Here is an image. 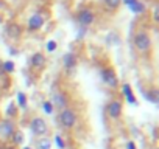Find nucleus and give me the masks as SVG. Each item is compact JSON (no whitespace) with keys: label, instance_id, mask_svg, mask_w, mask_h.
Returning a JSON list of instances; mask_svg holds the SVG:
<instances>
[{"label":"nucleus","instance_id":"nucleus-9","mask_svg":"<svg viewBox=\"0 0 159 149\" xmlns=\"http://www.w3.org/2000/svg\"><path fill=\"white\" fill-rule=\"evenodd\" d=\"M44 25H45V16H44V13H41V11L33 13V14L28 17V20H27V30H28L30 33L41 31Z\"/></svg>","mask_w":159,"mask_h":149},{"label":"nucleus","instance_id":"nucleus-1","mask_svg":"<svg viewBox=\"0 0 159 149\" xmlns=\"http://www.w3.org/2000/svg\"><path fill=\"white\" fill-rule=\"evenodd\" d=\"M133 45L137 53L140 54H148L153 50V39L151 34L145 30H137L133 36Z\"/></svg>","mask_w":159,"mask_h":149},{"label":"nucleus","instance_id":"nucleus-19","mask_svg":"<svg viewBox=\"0 0 159 149\" xmlns=\"http://www.w3.org/2000/svg\"><path fill=\"white\" fill-rule=\"evenodd\" d=\"M52 144H53L56 149H67V141L64 140V137H62L61 134H55V135H53Z\"/></svg>","mask_w":159,"mask_h":149},{"label":"nucleus","instance_id":"nucleus-20","mask_svg":"<svg viewBox=\"0 0 159 149\" xmlns=\"http://www.w3.org/2000/svg\"><path fill=\"white\" fill-rule=\"evenodd\" d=\"M2 68H3V73L5 74H13L16 71V62L13 59H7V61H2Z\"/></svg>","mask_w":159,"mask_h":149},{"label":"nucleus","instance_id":"nucleus-15","mask_svg":"<svg viewBox=\"0 0 159 149\" xmlns=\"http://www.w3.org/2000/svg\"><path fill=\"white\" fill-rule=\"evenodd\" d=\"M10 141H11V144H13V146L22 147V146H24V143H25V134H24L20 129H17V130L13 134V137L10 138Z\"/></svg>","mask_w":159,"mask_h":149},{"label":"nucleus","instance_id":"nucleus-7","mask_svg":"<svg viewBox=\"0 0 159 149\" xmlns=\"http://www.w3.org/2000/svg\"><path fill=\"white\" fill-rule=\"evenodd\" d=\"M105 112H106V115H108L109 120L117 121V120H120L122 115H123V103H122L120 100H116V98H114V100L108 101V104H106V107H105Z\"/></svg>","mask_w":159,"mask_h":149},{"label":"nucleus","instance_id":"nucleus-27","mask_svg":"<svg viewBox=\"0 0 159 149\" xmlns=\"http://www.w3.org/2000/svg\"><path fill=\"white\" fill-rule=\"evenodd\" d=\"M20 149H33V147H31V146H22Z\"/></svg>","mask_w":159,"mask_h":149},{"label":"nucleus","instance_id":"nucleus-26","mask_svg":"<svg viewBox=\"0 0 159 149\" xmlns=\"http://www.w3.org/2000/svg\"><path fill=\"white\" fill-rule=\"evenodd\" d=\"M5 73H3V68H2V61H0V78H3Z\"/></svg>","mask_w":159,"mask_h":149},{"label":"nucleus","instance_id":"nucleus-22","mask_svg":"<svg viewBox=\"0 0 159 149\" xmlns=\"http://www.w3.org/2000/svg\"><path fill=\"white\" fill-rule=\"evenodd\" d=\"M41 109H42V112L45 113V115H53L56 110H55V107H53V104L50 103V100H45V101H42V104H41Z\"/></svg>","mask_w":159,"mask_h":149},{"label":"nucleus","instance_id":"nucleus-12","mask_svg":"<svg viewBox=\"0 0 159 149\" xmlns=\"http://www.w3.org/2000/svg\"><path fill=\"white\" fill-rule=\"evenodd\" d=\"M30 65H31V68H34V70H42V68H45V65H47V56H45L44 53H41V51H34V53L30 56Z\"/></svg>","mask_w":159,"mask_h":149},{"label":"nucleus","instance_id":"nucleus-4","mask_svg":"<svg viewBox=\"0 0 159 149\" xmlns=\"http://www.w3.org/2000/svg\"><path fill=\"white\" fill-rule=\"evenodd\" d=\"M28 130L33 137L41 138V137H47L48 135V123L45 121V118L42 117H33L28 121Z\"/></svg>","mask_w":159,"mask_h":149},{"label":"nucleus","instance_id":"nucleus-28","mask_svg":"<svg viewBox=\"0 0 159 149\" xmlns=\"http://www.w3.org/2000/svg\"><path fill=\"white\" fill-rule=\"evenodd\" d=\"M154 149H156V147H154Z\"/></svg>","mask_w":159,"mask_h":149},{"label":"nucleus","instance_id":"nucleus-17","mask_svg":"<svg viewBox=\"0 0 159 149\" xmlns=\"http://www.w3.org/2000/svg\"><path fill=\"white\" fill-rule=\"evenodd\" d=\"M148 103H151V104H157L159 103V93H157V89L156 87H151V89H148L147 92H145V96H143Z\"/></svg>","mask_w":159,"mask_h":149},{"label":"nucleus","instance_id":"nucleus-25","mask_svg":"<svg viewBox=\"0 0 159 149\" xmlns=\"http://www.w3.org/2000/svg\"><path fill=\"white\" fill-rule=\"evenodd\" d=\"M153 20H154V23H157V20H159V10H157V6L153 8Z\"/></svg>","mask_w":159,"mask_h":149},{"label":"nucleus","instance_id":"nucleus-24","mask_svg":"<svg viewBox=\"0 0 159 149\" xmlns=\"http://www.w3.org/2000/svg\"><path fill=\"white\" fill-rule=\"evenodd\" d=\"M125 149H137V144H136V141L134 140H128L126 143H125V146H123Z\"/></svg>","mask_w":159,"mask_h":149},{"label":"nucleus","instance_id":"nucleus-11","mask_svg":"<svg viewBox=\"0 0 159 149\" xmlns=\"http://www.w3.org/2000/svg\"><path fill=\"white\" fill-rule=\"evenodd\" d=\"M119 89H120V93H122V96H123V100H125L126 104H129V106H133V107H134V106H139V101H137V98H136V93H134L131 84L123 83V84L119 86Z\"/></svg>","mask_w":159,"mask_h":149},{"label":"nucleus","instance_id":"nucleus-18","mask_svg":"<svg viewBox=\"0 0 159 149\" xmlns=\"http://www.w3.org/2000/svg\"><path fill=\"white\" fill-rule=\"evenodd\" d=\"M17 113H19V109H17L16 103H14V101H10V103L7 104V109H5V115H7V118L14 120V118L17 117Z\"/></svg>","mask_w":159,"mask_h":149},{"label":"nucleus","instance_id":"nucleus-3","mask_svg":"<svg viewBox=\"0 0 159 149\" xmlns=\"http://www.w3.org/2000/svg\"><path fill=\"white\" fill-rule=\"evenodd\" d=\"M75 20H76V23H78L80 28H86V30H89V28L95 23V20H97V14H95V11H94L92 8H89V6H83V8H80V10L76 11V14H75Z\"/></svg>","mask_w":159,"mask_h":149},{"label":"nucleus","instance_id":"nucleus-14","mask_svg":"<svg viewBox=\"0 0 159 149\" xmlns=\"http://www.w3.org/2000/svg\"><path fill=\"white\" fill-rule=\"evenodd\" d=\"M16 106H17V109L19 110H24V112H27L28 110V96H27V93H24V92H17L16 93Z\"/></svg>","mask_w":159,"mask_h":149},{"label":"nucleus","instance_id":"nucleus-8","mask_svg":"<svg viewBox=\"0 0 159 149\" xmlns=\"http://www.w3.org/2000/svg\"><path fill=\"white\" fill-rule=\"evenodd\" d=\"M61 64H62V68H64V73L67 76H72L76 70V64H78V56L73 53V51H67L62 54L61 57Z\"/></svg>","mask_w":159,"mask_h":149},{"label":"nucleus","instance_id":"nucleus-21","mask_svg":"<svg viewBox=\"0 0 159 149\" xmlns=\"http://www.w3.org/2000/svg\"><path fill=\"white\" fill-rule=\"evenodd\" d=\"M103 5L108 11H117L119 6L122 5L120 0H103Z\"/></svg>","mask_w":159,"mask_h":149},{"label":"nucleus","instance_id":"nucleus-5","mask_svg":"<svg viewBox=\"0 0 159 149\" xmlns=\"http://www.w3.org/2000/svg\"><path fill=\"white\" fill-rule=\"evenodd\" d=\"M100 79H102L103 86L111 89V90H117L120 86L119 76L112 67H102L100 68Z\"/></svg>","mask_w":159,"mask_h":149},{"label":"nucleus","instance_id":"nucleus-13","mask_svg":"<svg viewBox=\"0 0 159 149\" xmlns=\"http://www.w3.org/2000/svg\"><path fill=\"white\" fill-rule=\"evenodd\" d=\"M126 8H128L133 14H136V16H142V14L147 13V5L142 2V0H134V2H133L131 5H128Z\"/></svg>","mask_w":159,"mask_h":149},{"label":"nucleus","instance_id":"nucleus-23","mask_svg":"<svg viewBox=\"0 0 159 149\" xmlns=\"http://www.w3.org/2000/svg\"><path fill=\"white\" fill-rule=\"evenodd\" d=\"M56 50H58V42L55 39H48L45 42V51L47 53H55Z\"/></svg>","mask_w":159,"mask_h":149},{"label":"nucleus","instance_id":"nucleus-2","mask_svg":"<svg viewBox=\"0 0 159 149\" xmlns=\"http://www.w3.org/2000/svg\"><path fill=\"white\" fill-rule=\"evenodd\" d=\"M80 117L78 112L73 107H67L58 112V124L64 129V130H72L78 126Z\"/></svg>","mask_w":159,"mask_h":149},{"label":"nucleus","instance_id":"nucleus-6","mask_svg":"<svg viewBox=\"0 0 159 149\" xmlns=\"http://www.w3.org/2000/svg\"><path fill=\"white\" fill-rule=\"evenodd\" d=\"M50 103L53 104L55 110H62V109H67L70 107V98L69 95L64 92V90H55L52 93V98H50Z\"/></svg>","mask_w":159,"mask_h":149},{"label":"nucleus","instance_id":"nucleus-16","mask_svg":"<svg viewBox=\"0 0 159 149\" xmlns=\"http://www.w3.org/2000/svg\"><path fill=\"white\" fill-rule=\"evenodd\" d=\"M53 144H52V140L50 137H41V138H36L34 141V147L33 149H52Z\"/></svg>","mask_w":159,"mask_h":149},{"label":"nucleus","instance_id":"nucleus-10","mask_svg":"<svg viewBox=\"0 0 159 149\" xmlns=\"http://www.w3.org/2000/svg\"><path fill=\"white\" fill-rule=\"evenodd\" d=\"M17 129L19 127H17L14 120H10V118L0 120V138L2 140H10Z\"/></svg>","mask_w":159,"mask_h":149}]
</instances>
